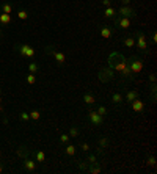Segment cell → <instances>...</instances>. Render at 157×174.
<instances>
[{"label": "cell", "mask_w": 157, "mask_h": 174, "mask_svg": "<svg viewBox=\"0 0 157 174\" xmlns=\"http://www.w3.org/2000/svg\"><path fill=\"white\" fill-rule=\"evenodd\" d=\"M109 64H110V68L116 72H120L124 78L127 80H134V75L132 72H130L129 69V64H127V58L120 55V53H112V55L109 57Z\"/></svg>", "instance_id": "obj_1"}, {"label": "cell", "mask_w": 157, "mask_h": 174, "mask_svg": "<svg viewBox=\"0 0 157 174\" xmlns=\"http://www.w3.org/2000/svg\"><path fill=\"white\" fill-rule=\"evenodd\" d=\"M135 47L143 53V55H148V36L143 32H135Z\"/></svg>", "instance_id": "obj_2"}, {"label": "cell", "mask_w": 157, "mask_h": 174, "mask_svg": "<svg viewBox=\"0 0 157 174\" xmlns=\"http://www.w3.org/2000/svg\"><path fill=\"white\" fill-rule=\"evenodd\" d=\"M127 64H129V69L132 72V75H137L143 71V60L138 57H130Z\"/></svg>", "instance_id": "obj_3"}, {"label": "cell", "mask_w": 157, "mask_h": 174, "mask_svg": "<svg viewBox=\"0 0 157 174\" xmlns=\"http://www.w3.org/2000/svg\"><path fill=\"white\" fill-rule=\"evenodd\" d=\"M116 16H120V17H129V19H134L137 16V13L132 6H129V5H121V8L116 11Z\"/></svg>", "instance_id": "obj_4"}, {"label": "cell", "mask_w": 157, "mask_h": 174, "mask_svg": "<svg viewBox=\"0 0 157 174\" xmlns=\"http://www.w3.org/2000/svg\"><path fill=\"white\" fill-rule=\"evenodd\" d=\"M46 52H50L52 55H54V58H55V61L60 64V66H63L64 63H66V55H64L63 52H58V50H54V47L52 46H47L46 47Z\"/></svg>", "instance_id": "obj_5"}, {"label": "cell", "mask_w": 157, "mask_h": 174, "mask_svg": "<svg viewBox=\"0 0 157 174\" xmlns=\"http://www.w3.org/2000/svg\"><path fill=\"white\" fill-rule=\"evenodd\" d=\"M17 49H19L21 55L22 57H27V58H33L35 53H36V50L32 46H29V44H21V46H17Z\"/></svg>", "instance_id": "obj_6"}, {"label": "cell", "mask_w": 157, "mask_h": 174, "mask_svg": "<svg viewBox=\"0 0 157 174\" xmlns=\"http://www.w3.org/2000/svg\"><path fill=\"white\" fill-rule=\"evenodd\" d=\"M88 119L93 126H101L104 123V116H101L96 110H90L88 112Z\"/></svg>", "instance_id": "obj_7"}, {"label": "cell", "mask_w": 157, "mask_h": 174, "mask_svg": "<svg viewBox=\"0 0 157 174\" xmlns=\"http://www.w3.org/2000/svg\"><path fill=\"white\" fill-rule=\"evenodd\" d=\"M113 22H115V25L118 27V28L127 30L129 27H130V19L129 17H120V16H116V17H113Z\"/></svg>", "instance_id": "obj_8"}, {"label": "cell", "mask_w": 157, "mask_h": 174, "mask_svg": "<svg viewBox=\"0 0 157 174\" xmlns=\"http://www.w3.org/2000/svg\"><path fill=\"white\" fill-rule=\"evenodd\" d=\"M130 107H132V110L135 113H141L143 110H145V102L140 100V99H135L134 102H130Z\"/></svg>", "instance_id": "obj_9"}, {"label": "cell", "mask_w": 157, "mask_h": 174, "mask_svg": "<svg viewBox=\"0 0 157 174\" xmlns=\"http://www.w3.org/2000/svg\"><path fill=\"white\" fill-rule=\"evenodd\" d=\"M99 32H101V36L104 38V39H109V38H112V35H113V28L112 27H107V25H102L101 28H99Z\"/></svg>", "instance_id": "obj_10"}, {"label": "cell", "mask_w": 157, "mask_h": 174, "mask_svg": "<svg viewBox=\"0 0 157 174\" xmlns=\"http://www.w3.org/2000/svg\"><path fill=\"white\" fill-rule=\"evenodd\" d=\"M135 99H138V91H137V89H129V91L126 93L124 100H126L127 104H130V102H134Z\"/></svg>", "instance_id": "obj_11"}, {"label": "cell", "mask_w": 157, "mask_h": 174, "mask_svg": "<svg viewBox=\"0 0 157 174\" xmlns=\"http://www.w3.org/2000/svg\"><path fill=\"white\" fill-rule=\"evenodd\" d=\"M24 169L25 171H29V172H33L36 169V163H35V160H30V158H25L24 160Z\"/></svg>", "instance_id": "obj_12"}, {"label": "cell", "mask_w": 157, "mask_h": 174, "mask_svg": "<svg viewBox=\"0 0 157 174\" xmlns=\"http://www.w3.org/2000/svg\"><path fill=\"white\" fill-rule=\"evenodd\" d=\"M96 96L94 94H91V93H85L83 94V102L86 104V105H93V104H96Z\"/></svg>", "instance_id": "obj_13"}, {"label": "cell", "mask_w": 157, "mask_h": 174, "mask_svg": "<svg viewBox=\"0 0 157 174\" xmlns=\"http://www.w3.org/2000/svg\"><path fill=\"white\" fill-rule=\"evenodd\" d=\"M123 44L127 47V49H134L135 47V36H127L123 39Z\"/></svg>", "instance_id": "obj_14"}, {"label": "cell", "mask_w": 157, "mask_h": 174, "mask_svg": "<svg viewBox=\"0 0 157 174\" xmlns=\"http://www.w3.org/2000/svg\"><path fill=\"white\" fill-rule=\"evenodd\" d=\"M110 100H112V104L118 105V104H123L124 97H123V94H121V93H113V94H112V97H110Z\"/></svg>", "instance_id": "obj_15"}, {"label": "cell", "mask_w": 157, "mask_h": 174, "mask_svg": "<svg viewBox=\"0 0 157 174\" xmlns=\"http://www.w3.org/2000/svg\"><path fill=\"white\" fill-rule=\"evenodd\" d=\"M104 16H105L107 19H113V17H116V9H113L112 6H107L105 9H104Z\"/></svg>", "instance_id": "obj_16"}, {"label": "cell", "mask_w": 157, "mask_h": 174, "mask_svg": "<svg viewBox=\"0 0 157 174\" xmlns=\"http://www.w3.org/2000/svg\"><path fill=\"white\" fill-rule=\"evenodd\" d=\"M0 24H2V25H10L11 24V14L0 13Z\"/></svg>", "instance_id": "obj_17"}, {"label": "cell", "mask_w": 157, "mask_h": 174, "mask_svg": "<svg viewBox=\"0 0 157 174\" xmlns=\"http://www.w3.org/2000/svg\"><path fill=\"white\" fill-rule=\"evenodd\" d=\"M35 160H36V163H44V162H46V154H44V151H36V152H35Z\"/></svg>", "instance_id": "obj_18"}, {"label": "cell", "mask_w": 157, "mask_h": 174, "mask_svg": "<svg viewBox=\"0 0 157 174\" xmlns=\"http://www.w3.org/2000/svg\"><path fill=\"white\" fill-rule=\"evenodd\" d=\"M88 172H91V174H99L102 169H101V166L98 165V163H94V165H91V166H88V169H86Z\"/></svg>", "instance_id": "obj_19"}, {"label": "cell", "mask_w": 157, "mask_h": 174, "mask_svg": "<svg viewBox=\"0 0 157 174\" xmlns=\"http://www.w3.org/2000/svg\"><path fill=\"white\" fill-rule=\"evenodd\" d=\"M64 152H66V155L72 157V155L75 154V146H74V144H68V146H66V149H64Z\"/></svg>", "instance_id": "obj_20"}, {"label": "cell", "mask_w": 157, "mask_h": 174, "mask_svg": "<svg viewBox=\"0 0 157 174\" xmlns=\"http://www.w3.org/2000/svg\"><path fill=\"white\" fill-rule=\"evenodd\" d=\"M78 133H80V130H78L77 127H71L68 135H69V138H77V137H78Z\"/></svg>", "instance_id": "obj_21"}, {"label": "cell", "mask_w": 157, "mask_h": 174, "mask_svg": "<svg viewBox=\"0 0 157 174\" xmlns=\"http://www.w3.org/2000/svg\"><path fill=\"white\" fill-rule=\"evenodd\" d=\"M109 144H110V140L107 137H101L99 138V146H101V148H107Z\"/></svg>", "instance_id": "obj_22"}, {"label": "cell", "mask_w": 157, "mask_h": 174, "mask_svg": "<svg viewBox=\"0 0 157 174\" xmlns=\"http://www.w3.org/2000/svg\"><path fill=\"white\" fill-rule=\"evenodd\" d=\"M29 115H30V119H33V121H38V119L41 118V113H39L38 110H32Z\"/></svg>", "instance_id": "obj_23"}, {"label": "cell", "mask_w": 157, "mask_h": 174, "mask_svg": "<svg viewBox=\"0 0 157 174\" xmlns=\"http://www.w3.org/2000/svg\"><path fill=\"white\" fill-rule=\"evenodd\" d=\"M86 162H88L90 165H94V163H98V155H94V154H90V155L86 157Z\"/></svg>", "instance_id": "obj_24"}, {"label": "cell", "mask_w": 157, "mask_h": 174, "mask_svg": "<svg viewBox=\"0 0 157 174\" xmlns=\"http://www.w3.org/2000/svg\"><path fill=\"white\" fill-rule=\"evenodd\" d=\"M17 17H19L21 21H25V19L29 17V13L25 11V9H19V11H17Z\"/></svg>", "instance_id": "obj_25"}, {"label": "cell", "mask_w": 157, "mask_h": 174, "mask_svg": "<svg viewBox=\"0 0 157 174\" xmlns=\"http://www.w3.org/2000/svg\"><path fill=\"white\" fill-rule=\"evenodd\" d=\"M11 11H13V6L10 3H3L2 5V13H6V14H11Z\"/></svg>", "instance_id": "obj_26"}, {"label": "cell", "mask_w": 157, "mask_h": 174, "mask_svg": "<svg viewBox=\"0 0 157 174\" xmlns=\"http://www.w3.org/2000/svg\"><path fill=\"white\" fill-rule=\"evenodd\" d=\"M77 166L80 168L82 171H86V169H88V166H90V163L86 162V160H85V162H77Z\"/></svg>", "instance_id": "obj_27"}, {"label": "cell", "mask_w": 157, "mask_h": 174, "mask_svg": "<svg viewBox=\"0 0 157 174\" xmlns=\"http://www.w3.org/2000/svg\"><path fill=\"white\" fill-rule=\"evenodd\" d=\"M19 119L21 121H30V115L27 112H22V113H19Z\"/></svg>", "instance_id": "obj_28"}, {"label": "cell", "mask_w": 157, "mask_h": 174, "mask_svg": "<svg viewBox=\"0 0 157 174\" xmlns=\"http://www.w3.org/2000/svg\"><path fill=\"white\" fill-rule=\"evenodd\" d=\"M27 82H29V83H30V85H35V82H36V75H35V74H32V72H30V74H29V75H27Z\"/></svg>", "instance_id": "obj_29"}, {"label": "cell", "mask_w": 157, "mask_h": 174, "mask_svg": "<svg viewBox=\"0 0 157 174\" xmlns=\"http://www.w3.org/2000/svg\"><path fill=\"white\" fill-rule=\"evenodd\" d=\"M101 116H105L107 115V108H105V107H104V105H101V107H98V110H96Z\"/></svg>", "instance_id": "obj_30"}, {"label": "cell", "mask_w": 157, "mask_h": 174, "mask_svg": "<svg viewBox=\"0 0 157 174\" xmlns=\"http://www.w3.org/2000/svg\"><path fill=\"white\" fill-rule=\"evenodd\" d=\"M29 71H30L32 74H36V71H38V64H36V63H30V64H29Z\"/></svg>", "instance_id": "obj_31"}, {"label": "cell", "mask_w": 157, "mask_h": 174, "mask_svg": "<svg viewBox=\"0 0 157 174\" xmlns=\"http://www.w3.org/2000/svg\"><path fill=\"white\" fill-rule=\"evenodd\" d=\"M146 163H148L149 166H152V168H154V166H155V157H152V155H151V157H148V158H146Z\"/></svg>", "instance_id": "obj_32"}, {"label": "cell", "mask_w": 157, "mask_h": 174, "mask_svg": "<svg viewBox=\"0 0 157 174\" xmlns=\"http://www.w3.org/2000/svg\"><path fill=\"white\" fill-rule=\"evenodd\" d=\"M17 155H19V157H24V158L27 157V151H25V146H24V148H19V149H17Z\"/></svg>", "instance_id": "obj_33"}, {"label": "cell", "mask_w": 157, "mask_h": 174, "mask_svg": "<svg viewBox=\"0 0 157 174\" xmlns=\"http://www.w3.org/2000/svg\"><path fill=\"white\" fill-rule=\"evenodd\" d=\"M80 149L83 152H90V144L88 143H80Z\"/></svg>", "instance_id": "obj_34"}, {"label": "cell", "mask_w": 157, "mask_h": 174, "mask_svg": "<svg viewBox=\"0 0 157 174\" xmlns=\"http://www.w3.org/2000/svg\"><path fill=\"white\" fill-rule=\"evenodd\" d=\"M69 141V135L68 133H63V135L60 137V143H68Z\"/></svg>", "instance_id": "obj_35"}, {"label": "cell", "mask_w": 157, "mask_h": 174, "mask_svg": "<svg viewBox=\"0 0 157 174\" xmlns=\"http://www.w3.org/2000/svg\"><path fill=\"white\" fill-rule=\"evenodd\" d=\"M112 2H113V0H102V3H104V6H112Z\"/></svg>", "instance_id": "obj_36"}, {"label": "cell", "mask_w": 157, "mask_h": 174, "mask_svg": "<svg viewBox=\"0 0 157 174\" xmlns=\"http://www.w3.org/2000/svg\"><path fill=\"white\" fill-rule=\"evenodd\" d=\"M151 41L152 43H157V33L155 32H152V35H151Z\"/></svg>", "instance_id": "obj_37"}, {"label": "cell", "mask_w": 157, "mask_h": 174, "mask_svg": "<svg viewBox=\"0 0 157 174\" xmlns=\"http://www.w3.org/2000/svg\"><path fill=\"white\" fill-rule=\"evenodd\" d=\"M149 82L151 83H155V74H149Z\"/></svg>", "instance_id": "obj_38"}, {"label": "cell", "mask_w": 157, "mask_h": 174, "mask_svg": "<svg viewBox=\"0 0 157 174\" xmlns=\"http://www.w3.org/2000/svg\"><path fill=\"white\" fill-rule=\"evenodd\" d=\"M130 2H132V0H121V3H123V5H129Z\"/></svg>", "instance_id": "obj_39"}, {"label": "cell", "mask_w": 157, "mask_h": 174, "mask_svg": "<svg viewBox=\"0 0 157 174\" xmlns=\"http://www.w3.org/2000/svg\"><path fill=\"white\" fill-rule=\"evenodd\" d=\"M2 171H3V165H2V163H0V172H2Z\"/></svg>", "instance_id": "obj_40"}, {"label": "cell", "mask_w": 157, "mask_h": 174, "mask_svg": "<svg viewBox=\"0 0 157 174\" xmlns=\"http://www.w3.org/2000/svg\"><path fill=\"white\" fill-rule=\"evenodd\" d=\"M0 104H2V97H0Z\"/></svg>", "instance_id": "obj_41"}]
</instances>
